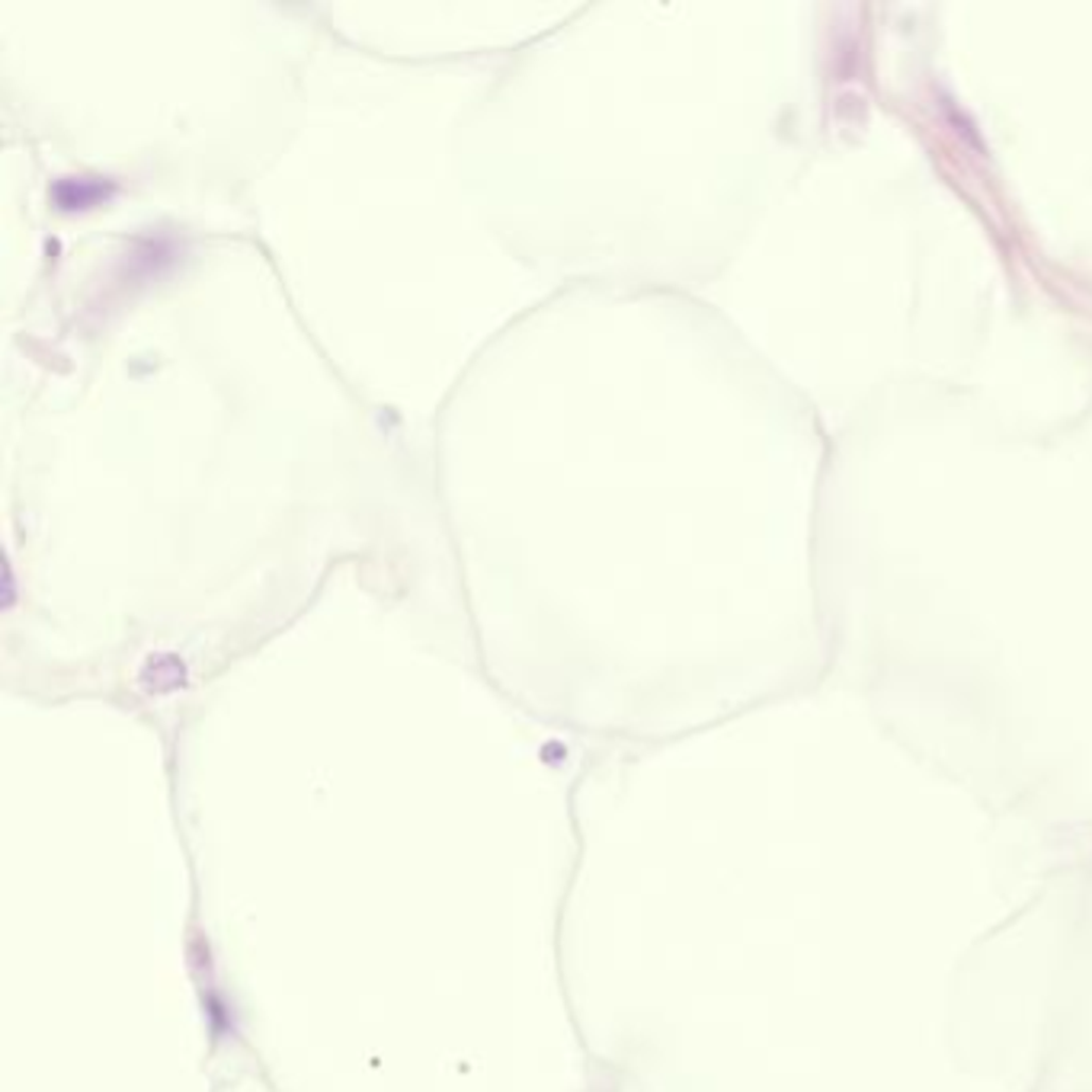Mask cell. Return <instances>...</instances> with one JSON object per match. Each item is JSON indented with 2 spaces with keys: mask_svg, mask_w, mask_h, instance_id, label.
<instances>
[{
  "mask_svg": "<svg viewBox=\"0 0 1092 1092\" xmlns=\"http://www.w3.org/2000/svg\"><path fill=\"white\" fill-rule=\"evenodd\" d=\"M55 200L62 203V209H87L106 200V184H100V179H65L55 190Z\"/></svg>",
  "mask_w": 1092,
  "mask_h": 1092,
  "instance_id": "obj_1",
  "label": "cell"
}]
</instances>
